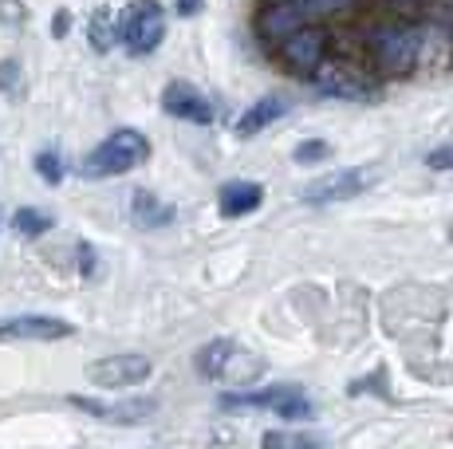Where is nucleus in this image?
<instances>
[{"label": "nucleus", "instance_id": "obj_14", "mask_svg": "<svg viewBox=\"0 0 453 449\" xmlns=\"http://www.w3.org/2000/svg\"><path fill=\"white\" fill-rule=\"evenodd\" d=\"M284 115H288V103H284V99H276V95H268V99H257L245 110V115L237 118V134L241 138H252V134H260L265 126H273L276 118H284Z\"/></svg>", "mask_w": 453, "mask_h": 449}, {"label": "nucleus", "instance_id": "obj_4", "mask_svg": "<svg viewBox=\"0 0 453 449\" xmlns=\"http://www.w3.org/2000/svg\"><path fill=\"white\" fill-rule=\"evenodd\" d=\"M225 406H260V410H273L284 422H303L316 414V402L300 391V386H268L257 394H225Z\"/></svg>", "mask_w": 453, "mask_h": 449}, {"label": "nucleus", "instance_id": "obj_15", "mask_svg": "<svg viewBox=\"0 0 453 449\" xmlns=\"http://www.w3.org/2000/svg\"><path fill=\"white\" fill-rule=\"evenodd\" d=\"M134 221L146 224V229H162V224L173 221V209L170 205H158V197L154 194H134Z\"/></svg>", "mask_w": 453, "mask_h": 449}, {"label": "nucleus", "instance_id": "obj_7", "mask_svg": "<svg viewBox=\"0 0 453 449\" xmlns=\"http://www.w3.org/2000/svg\"><path fill=\"white\" fill-rule=\"evenodd\" d=\"M162 110H165V115H173V118H186V123H197V126L217 123V107L209 103V95H202L194 83H186V80L165 83Z\"/></svg>", "mask_w": 453, "mask_h": 449}, {"label": "nucleus", "instance_id": "obj_21", "mask_svg": "<svg viewBox=\"0 0 453 449\" xmlns=\"http://www.w3.org/2000/svg\"><path fill=\"white\" fill-rule=\"evenodd\" d=\"M265 445H308V438H300V434H265Z\"/></svg>", "mask_w": 453, "mask_h": 449}, {"label": "nucleus", "instance_id": "obj_11", "mask_svg": "<svg viewBox=\"0 0 453 449\" xmlns=\"http://www.w3.org/2000/svg\"><path fill=\"white\" fill-rule=\"evenodd\" d=\"M260 205H265V186L260 181H225L221 189H217V209H221L225 221H237V217H249V213H257Z\"/></svg>", "mask_w": 453, "mask_h": 449}, {"label": "nucleus", "instance_id": "obj_17", "mask_svg": "<svg viewBox=\"0 0 453 449\" xmlns=\"http://www.w3.org/2000/svg\"><path fill=\"white\" fill-rule=\"evenodd\" d=\"M12 229L20 232V237H43V232L51 229V213H43V209H32V205H24V209H16V217H12Z\"/></svg>", "mask_w": 453, "mask_h": 449}, {"label": "nucleus", "instance_id": "obj_23", "mask_svg": "<svg viewBox=\"0 0 453 449\" xmlns=\"http://www.w3.org/2000/svg\"><path fill=\"white\" fill-rule=\"evenodd\" d=\"M12 72H16V64H0V88H8V83L16 80Z\"/></svg>", "mask_w": 453, "mask_h": 449}, {"label": "nucleus", "instance_id": "obj_8", "mask_svg": "<svg viewBox=\"0 0 453 449\" xmlns=\"http://www.w3.org/2000/svg\"><path fill=\"white\" fill-rule=\"evenodd\" d=\"M75 327L59 316H12L0 319V339H32V343H51L67 339Z\"/></svg>", "mask_w": 453, "mask_h": 449}, {"label": "nucleus", "instance_id": "obj_19", "mask_svg": "<svg viewBox=\"0 0 453 449\" xmlns=\"http://www.w3.org/2000/svg\"><path fill=\"white\" fill-rule=\"evenodd\" d=\"M36 174H40L43 181H51V186H59V181H64V166H59V154L43 150L40 158H36Z\"/></svg>", "mask_w": 453, "mask_h": 449}, {"label": "nucleus", "instance_id": "obj_12", "mask_svg": "<svg viewBox=\"0 0 453 449\" xmlns=\"http://www.w3.org/2000/svg\"><path fill=\"white\" fill-rule=\"evenodd\" d=\"M241 359H245V351H241L233 339H213V343H205V347L197 351V375L217 378V383L237 378V362Z\"/></svg>", "mask_w": 453, "mask_h": 449}, {"label": "nucleus", "instance_id": "obj_6", "mask_svg": "<svg viewBox=\"0 0 453 449\" xmlns=\"http://www.w3.org/2000/svg\"><path fill=\"white\" fill-rule=\"evenodd\" d=\"M327 56V32L319 24H303L292 28L288 36H280V59L300 75H311Z\"/></svg>", "mask_w": 453, "mask_h": 449}, {"label": "nucleus", "instance_id": "obj_10", "mask_svg": "<svg viewBox=\"0 0 453 449\" xmlns=\"http://www.w3.org/2000/svg\"><path fill=\"white\" fill-rule=\"evenodd\" d=\"M72 406L83 414H91V418H99V422H119V426H138V422H146L154 410H158V402H150V399L99 402V399H83V394H75Z\"/></svg>", "mask_w": 453, "mask_h": 449}, {"label": "nucleus", "instance_id": "obj_22", "mask_svg": "<svg viewBox=\"0 0 453 449\" xmlns=\"http://www.w3.org/2000/svg\"><path fill=\"white\" fill-rule=\"evenodd\" d=\"M173 8H178V16H197L205 8V0H173Z\"/></svg>", "mask_w": 453, "mask_h": 449}, {"label": "nucleus", "instance_id": "obj_5", "mask_svg": "<svg viewBox=\"0 0 453 449\" xmlns=\"http://www.w3.org/2000/svg\"><path fill=\"white\" fill-rule=\"evenodd\" d=\"M154 370V362L146 355H107L87 367V383L103 386V391H123V386L146 383Z\"/></svg>", "mask_w": 453, "mask_h": 449}, {"label": "nucleus", "instance_id": "obj_20", "mask_svg": "<svg viewBox=\"0 0 453 449\" xmlns=\"http://www.w3.org/2000/svg\"><path fill=\"white\" fill-rule=\"evenodd\" d=\"M426 166L430 170H453V146H438V150L426 154Z\"/></svg>", "mask_w": 453, "mask_h": 449}, {"label": "nucleus", "instance_id": "obj_2", "mask_svg": "<svg viewBox=\"0 0 453 449\" xmlns=\"http://www.w3.org/2000/svg\"><path fill=\"white\" fill-rule=\"evenodd\" d=\"M422 32L411 28V24H382L371 40V51H374V67L382 75H406L414 72L418 56H422Z\"/></svg>", "mask_w": 453, "mask_h": 449}, {"label": "nucleus", "instance_id": "obj_1", "mask_svg": "<svg viewBox=\"0 0 453 449\" xmlns=\"http://www.w3.org/2000/svg\"><path fill=\"white\" fill-rule=\"evenodd\" d=\"M146 158H150V142H146V134L123 126V131L107 134L83 158V178H119V174H130V170H138Z\"/></svg>", "mask_w": 453, "mask_h": 449}, {"label": "nucleus", "instance_id": "obj_16", "mask_svg": "<svg viewBox=\"0 0 453 449\" xmlns=\"http://www.w3.org/2000/svg\"><path fill=\"white\" fill-rule=\"evenodd\" d=\"M87 36H91V48H95V51H111V44H115V36H119V24H115V12H111L107 4L95 8Z\"/></svg>", "mask_w": 453, "mask_h": 449}, {"label": "nucleus", "instance_id": "obj_9", "mask_svg": "<svg viewBox=\"0 0 453 449\" xmlns=\"http://www.w3.org/2000/svg\"><path fill=\"white\" fill-rule=\"evenodd\" d=\"M367 186H371V174H363V170H335V174L311 181V186L303 189V202L308 205L347 202V197H359Z\"/></svg>", "mask_w": 453, "mask_h": 449}, {"label": "nucleus", "instance_id": "obj_3", "mask_svg": "<svg viewBox=\"0 0 453 449\" xmlns=\"http://www.w3.org/2000/svg\"><path fill=\"white\" fill-rule=\"evenodd\" d=\"M165 36V12L158 0H134L123 16V28H119V40L130 56H150L154 48L162 44Z\"/></svg>", "mask_w": 453, "mask_h": 449}, {"label": "nucleus", "instance_id": "obj_13", "mask_svg": "<svg viewBox=\"0 0 453 449\" xmlns=\"http://www.w3.org/2000/svg\"><path fill=\"white\" fill-rule=\"evenodd\" d=\"M311 80H316L319 91L335 95V99H363V95H367V83H363L351 67H324L319 64L316 72H311Z\"/></svg>", "mask_w": 453, "mask_h": 449}, {"label": "nucleus", "instance_id": "obj_18", "mask_svg": "<svg viewBox=\"0 0 453 449\" xmlns=\"http://www.w3.org/2000/svg\"><path fill=\"white\" fill-rule=\"evenodd\" d=\"M324 158H331V146L319 142V138L296 146V162H300V166H311V162H324Z\"/></svg>", "mask_w": 453, "mask_h": 449}]
</instances>
